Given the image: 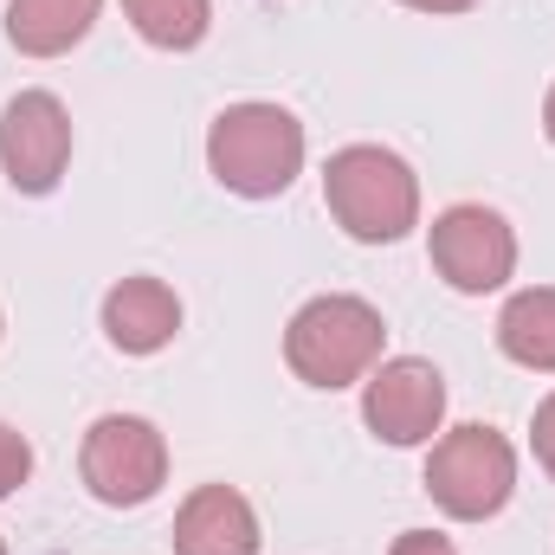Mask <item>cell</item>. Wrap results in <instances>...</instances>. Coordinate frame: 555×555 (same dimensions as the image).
Segmentation results:
<instances>
[{
  "instance_id": "cell-6",
  "label": "cell",
  "mask_w": 555,
  "mask_h": 555,
  "mask_svg": "<svg viewBox=\"0 0 555 555\" xmlns=\"http://www.w3.org/2000/svg\"><path fill=\"white\" fill-rule=\"evenodd\" d=\"M72 162V117L52 91H20L0 111V168L20 194H52Z\"/></svg>"
},
{
  "instance_id": "cell-18",
  "label": "cell",
  "mask_w": 555,
  "mask_h": 555,
  "mask_svg": "<svg viewBox=\"0 0 555 555\" xmlns=\"http://www.w3.org/2000/svg\"><path fill=\"white\" fill-rule=\"evenodd\" d=\"M543 130H550V142H555V85H550V104H543Z\"/></svg>"
},
{
  "instance_id": "cell-9",
  "label": "cell",
  "mask_w": 555,
  "mask_h": 555,
  "mask_svg": "<svg viewBox=\"0 0 555 555\" xmlns=\"http://www.w3.org/2000/svg\"><path fill=\"white\" fill-rule=\"evenodd\" d=\"M175 555H259V517L233 485H201L175 517Z\"/></svg>"
},
{
  "instance_id": "cell-13",
  "label": "cell",
  "mask_w": 555,
  "mask_h": 555,
  "mask_svg": "<svg viewBox=\"0 0 555 555\" xmlns=\"http://www.w3.org/2000/svg\"><path fill=\"white\" fill-rule=\"evenodd\" d=\"M124 13H130V26H137L142 39L162 46V52L201 46L207 39V20H214L207 0H124Z\"/></svg>"
},
{
  "instance_id": "cell-15",
  "label": "cell",
  "mask_w": 555,
  "mask_h": 555,
  "mask_svg": "<svg viewBox=\"0 0 555 555\" xmlns=\"http://www.w3.org/2000/svg\"><path fill=\"white\" fill-rule=\"evenodd\" d=\"M388 555H459L446 537H433V530H408V537H395V550Z\"/></svg>"
},
{
  "instance_id": "cell-16",
  "label": "cell",
  "mask_w": 555,
  "mask_h": 555,
  "mask_svg": "<svg viewBox=\"0 0 555 555\" xmlns=\"http://www.w3.org/2000/svg\"><path fill=\"white\" fill-rule=\"evenodd\" d=\"M537 459H543V472L555 478V395L537 408Z\"/></svg>"
},
{
  "instance_id": "cell-17",
  "label": "cell",
  "mask_w": 555,
  "mask_h": 555,
  "mask_svg": "<svg viewBox=\"0 0 555 555\" xmlns=\"http://www.w3.org/2000/svg\"><path fill=\"white\" fill-rule=\"evenodd\" d=\"M420 13H465V7H478V0H408Z\"/></svg>"
},
{
  "instance_id": "cell-2",
  "label": "cell",
  "mask_w": 555,
  "mask_h": 555,
  "mask_svg": "<svg viewBox=\"0 0 555 555\" xmlns=\"http://www.w3.org/2000/svg\"><path fill=\"white\" fill-rule=\"evenodd\" d=\"M207 168L246 201H272L304 168V124L278 104H233L207 130Z\"/></svg>"
},
{
  "instance_id": "cell-12",
  "label": "cell",
  "mask_w": 555,
  "mask_h": 555,
  "mask_svg": "<svg viewBox=\"0 0 555 555\" xmlns=\"http://www.w3.org/2000/svg\"><path fill=\"white\" fill-rule=\"evenodd\" d=\"M498 343L511 362L537 369V375H555V291H517L498 317Z\"/></svg>"
},
{
  "instance_id": "cell-19",
  "label": "cell",
  "mask_w": 555,
  "mask_h": 555,
  "mask_svg": "<svg viewBox=\"0 0 555 555\" xmlns=\"http://www.w3.org/2000/svg\"><path fill=\"white\" fill-rule=\"evenodd\" d=\"M0 555H7V543H0Z\"/></svg>"
},
{
  "instance_id": "cell-14",
  "label": "cell",
  "mask_w": 555,
  "mask_h": 555,
  "mask_svg": "<svg viewBox=\"0 0 555 555\" xmlns=\"http://www.w3.org/2000/svg\"><path fill=\"white\" fill-rule=\"evenodd\" d=\"M26 472H33V446H26L13 426H0V504L26 485Z\"/></svg>"
},
{
  "instance_id": "cell-3",
  "label": "cell",
  "mask_w": 555,
  "mask_h": 555,
  "mask_svg": "<svg viewBox=\"0 0 555 555\" xmlns=\"http://www.w3.org/2000/svg\"><path fill=\"white\" fill-rule=\"evenodd\" d=\"M382 310L362 297H310L284 330V362L310 388H349L382 362Z\"/></svg>"
},
{
  "instance_id": "cell-1",
  "label": "cell",
  "mask_w": 555,
  "mask_h": 555,
  "mask_svg": "<svg viewBox=\"0 0 555 555\" xmlns=\"http://www.w3.org/2000/svg\"><path fill=\"white\" fill-rule=\"evenodd\" d=\"M323 201H330L336 227L349 240H362V246H395V240L414 233V220H420L414 168L395 149H375V142H349V149L330 155Z\"/></svg>"
},
{
  "instance_id": "cell-7",
  "label": "cell",
  "mask_w": 555,
  "mask_h": 555,
  "mask_svg": "<svg viewBox=\"0 0 555 555\" xmlns=\"http://www.w3.org/2000/svg\"><path fill=\"white\" fill-rule=\"evenodd\" d=\"M433 266L452 291L485 297L517 272V233L491 207H446L433 220Z\"/></svg>"
},
{
  "instance_id": "cell-11",
  "label": "cell",
  "mask_w": 555,
  "mask_h": 555,
  "mask_svg": "<svg viewBox=\"0 0 555 555\" xmlns=\"http://www.w3.org/2000/svg\"><path fill=\"white\" fill-rule=\"evenodd\" d=\"M98 7L104 0H7V39L26 59H59L91 33Z\"/></svg>"
},
{
  "instance_id": "cell-4",
  "label": "cell",
  "mask_w": 555,
  "mask_h": 555,
  "mask_svg": "<svg viewBox=\"0 0 555 555\" xmlns=\"http://www.w3.org/2000/svg\"><path fill=\"white\" fill-rule=\"evenodd\" d=\"M426 491L459 524L498 517L511 504V491H517V452H511V439L491 433V426H452L433 446V459H426Z\"/></svg>"
},
{
  "instance_id": "cell-8",
  "label": "cell",
  "mask_w": 555,
  "mask_h": 555,
  "mask_svg": "<svg viewBox=\"0 0 555 555\" xmlns=\"http://www.w3.org/2000/svg\"><path fill=\"white\" fill-rule=\"evenodd\" d=\"M362 420L388 439V446H426L446 420V382L433 362L420 356H395L369 375V395H362Z\"/></svg>"
},
{
  "instance_id": "cell-10",
  "label": "cell",
  "mask_w": 555,
  "mask_h": 555,
  "mask_svg": "<svg viewBox=\"0 0 555 555\" xmlns=\"http://www.w3.org/2000/svg\"><path fill=\"white\" fill-rule=\"evenodd\" d=\"M181 330V297L162 284V278H124L111 297H104V336L124 349V356H155L168 349Z\"/></svg>"
},
{
  "instance_id": "cell-5",
  "label": "cell",
  "mask_w": 555,
  "mask_h": 555,
  "mask_svg": "<svg viewBox=\"0 0 555 555\" xmlns=\"http://www.w3.org/2000/svg\"><path fill=\"white\" fill-rule=\"evenodd\" d=\"M78 465H85V485H91L98 504L130 511V504H149V498L162 491V478H168V446H162V433H155L149 420L104 414L85 433Z\"/></svg>"
}]
</instances>
